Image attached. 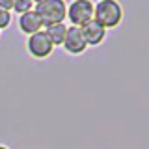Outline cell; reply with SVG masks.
Segmentation results:
<instances>
[{"instance_id":"6da1fadb","label":"cell","mask_w":149,"mask_h":149,"mask_svg":"<svg viewBox=\"0 0 149 149\" xmlns=\"http://www.w3.org/2000/svg\"><path fill=\"white\" fill-rule=\"evenodd\" d=\"M65 9H67V6H65L63 0H37L34 4V11L39 17L43 26L63 22Z\"/></svg>"},{"instance_id":"7a4b0ae2","label":"cell","mask_w":149,"mask_h":149,"mask_svg":"<svg viewBox=\"0 0 149 149\" xmlns=\"http://www.w3.org/2000/svg\"><path fill=\"white\" fill-rule=\"evenodd\" d=\"M121 19H123V9L116 0H101L93 6V21H97L104 30L118 26Z\"/></svg>"},{"instance_id":"3957f363","label":"cell","mask_w":149,"mask_h":149,"mask_svg":"<svg viewBox=\"0 0 149 149\" xmlns=\"http://www.w3.org/2000/svg\"><path fill=\"white\" fill-rule=\"evenodd\" d=\"M65 17L71 21L73 26L82 28L93 19V4L90 0H73L69 8L65 9Z\"/></svg>"},{"instance_id":"277c9868","label":"cell","mask_w":149,"mask_h":149,"mask_svg":"<svg viewBox=\"0 0 149 149\" xmlns=\"http://www.w3.org/2000/svg\"><path fill=\"white\" fill-rule=\"evenodd\" d=\"M26 49H28V52L34 56V58L43 60V58H47V56L52 52L54 47H52V43L49 41V37L45 36V32L41 30V32H36V34L28 36Z\"/></svg>"},{"instance_id":"5b68a950","label":"cell","mask_w":149,"mask_h":149,"mask_svg":"<svg viewBox=\"0 0 149 149\" xmlns=\"http://www.w3.org/2000/svg\"><path fill=\"white\" fill-rule=\"evenodd\" d=\"M62 45L69 54H82L88 47L86 41H84V36H82L80 28H77V26H67L65 39H63Z\"/></svg>"},{"instance_id":"8992f818","label":"cell","mask_w":149,"mask_h":149,"mask_svg":"<svg viewBox=\"0 0 149 149\" xmlns=\"http://www.w3.org/2000/svg\"><path fill=\"white\" fill-rule=\"evenodd\" d=\"M80 32H82V36H84L86 45H91V47L101 45L102 41H104V37H106V30L97 21H93V19L80 28Z\"/></svg>"},{"instance_id":"52a82bcc","label":"cell","mask_w":149,"mask_h":149,"mask_svg":"<svg viewBox=\"0 0 149 149\" xmlns=\"http://www.w3.org/2000/svg\"><path fill=\"white\" fill-rule=\"evenodd\" d=\"M19 28H21V32H24L26 36H32V34H36V32H41L43 24H41L39 17L36 15V11L32 9V11H26L19 17Z\"/></svg>"},{"instance_id":"ba28073f","label":"cell","mask_w":149,"mask_h":149,"mask_svg":"<svg viewBox=\"0 0 149 149\" xmlns=\"http://www.w3.org/2000/svg\"><path fill=\"white\" fill-rule=\"evenodd\" d=\"M45 36L49 37V41L54 45H62L63 39H65V32H67V26L63 22H58V24H50V26H45Z\"/></svg>"},{"instance_id":"9c48e42d","label":"cell","mask_w":149,"mask_h":149,"mask_svg":"<svg viewBox=\"0 0 149 149\" xmlns=\"http://www.w3.org/2000/svg\"><path fill=\"white\" fill-rule=\"evenodd\" d=\"M13 9H15L19 15H22V13L34 9V2L32 0H13Z\"/></svg>"},{"instance_id":"30bf717a","label":"cell","mask_w":149,"mask_h":149,"mask_svg":"<svg viewBox=\"0 0 149 149\" xmlns=\"http://www.w3.org/2000/svg\"><path fill=\"white\" fill-rule=\"evenodd\" d=\"M9 22H11V13L0 9V30H2V28H8Z\"/></svg>"},{"instance_id":"8fae6325","label":"cell","mask_w":149,"mask_h":149,"mask_svg":"<svg viewBox=\"0 0 149 149\" xmlns=\"http://www.w3.org/2000/svg\"><path fill=\"white\" fill-rule=\"evenodd\" d=\"M0 9H4V11L13 9V0H0Z\"/></svg>"},{"instance_id":"7c38bea8","label":"cell","mask_w":149,"mask_h":149,"mask_svg":"<svg viewBox=\"0 0 149 149\" xmlns=\"http://www.w3.org/2000/svg\"><path fill=\"white\" fill-rule=\"evenodd\" d=\"M0 149H8V147H6V146H0Z\"/></svg>"}]
</instances>
